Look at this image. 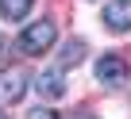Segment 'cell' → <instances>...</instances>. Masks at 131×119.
I'll list each match as a JSON object with an SVG mask.
<instances>
[{
    "mask_svg": "<svg viewBox=\"0 0 131 119\" xmlns=\"http://www.w3.org/2000/svg\"><path fill=\"white\" fill-rule=\"evenodd\" d=\"M54 38H58L54 23H50V19H39V23H31V27L19 35V42H16V46H19L27 58H39L42 50H50V46H54Z\"/></svg>",
    "mask_w": 131,
    "mask_h": 119,
    "instance_id": "obj_1",
    "label": "cell"
},
{
    "mask_svg": "<svg viewBox=\"0 0 131 119\" xmlns=\"http://www.w3.org/2000/svg\"><path fill=\"white\" fill-rule=\"evenodd\" d=\"M127 77H131V69H127V62L119 54H104L96 62V81L104 88H119V85H127Z\"/></svg>",
    "mask_w": 131,
    "mask_h": 119,
    "instance_id": "obj_2",
    "label": "cell"
},
{
    "mask_svg": "<svg viewBox=\"0 0 131 119\" xmlns=\"http://www.w3.org/2000/svg\"><path fill=\"white\" fill-rule=\"evenodd\" d=\"M23 92H27V77H23L19 69H8V73H0V108L16 104Z\"/></svg>",
    "mask_w": 131,
    "mask_h": 119,
    "instance_id": "obj_3",
    "label": "cell"
},
{
    "mask_svg": "<svg viewBox=\"0 0 131 119\" xmlns=\"http://www.w3.org/2000/svg\"><path fill=\"white\" fill-rule=\"evenodd\" d=\"M35 92H39L42 100L66 96V77H62V69H42V73L35 77Z\"/></svg>",
    "mask_w": 131,
    "mask_h": 119,
    "instance_id": "obj_4",
    "label": "cell"
},
{
    "mask_svg": "<svg viewBox=\"0 0 131 119\" xmlns=\"http://www.w3.org/2000/svg\"><path fill=\"white\" fill-rule=\"evenodd\" d=\"M104 27L131 31V0H112V4L104 8Z\"/></svg>",
    "mask_w": 131,
    "mask_h": 119,
    "instance_id": "obj_5",
    "label": "cell"
},
{
    "mask_svg": "<svg viewBox=\"0 0 131 119\" xmlns=\"http://www.w3.org/2000/svg\"><path fill=\"white\" fill-rule=\"evenodd\" d=\"M0 16L8 23H19L23 16H31V0H0Z\"/></svg>",
    "mask_w": 131,
    "mask_h": 119,
    "instance_id": "obj_6",
    "label": "cell"
},
{
    "mask_svg": "<svg viewBox=\"0 0 131 119\" xmlns=\"http://www.w3.org/2000/svg\"><path fill=\"white\" fill-rule=\"evenodd\" d=\"M58 62H62V65H77V62H85V42H81V38H70V42L62 46Z\"/></svg>",
    "mask_w": 131,
    "mask_h": 119,
    "instance_id": "obj_7",
    "label": "cell"
},
{
    "mask_svg": "<svg viewBox=\"0 0 131 119\" xmlns=\"http://www.w3.org/2000/svg\"><path fill=\"white\" fill-rule=\"evenodd\" d=\"M27 119H58V115H54L50 108H31V115H27Z\"/></svg>",
    "mask_w": 131,
    "mask_h": 119,
    "instance_id": "obj_8",
    "label": "cell"
},
{
    "mask_svg": "<svg viewBox=\"0 0 131 119\" xmlns=\"http://www.w3.org/2000/svg\"><path fill=\"white\" fill-rule=\"evenodd\" d=\"M4 58H8V38L0 35V62H4Z\"/></svg>",
    "mask_w": 131,
    "mask_h": 119,
    "instance_id": "obj_9",
    "label": "cell"
},
{
    "mask_svg": "<svg viewBox=\"0 0 131 119\" xmlns=\"http://www.w3.org/2000/svg\"><path fill=\"white\" fill-rule=\"evenodd\" d=\"M0 119H8V111H4V108H0Z\"/></svg>",
    "mask_w": 131,
    "mask_h": 119,
    "instance_id": "obj_10",
    "label": "cell"
}]
</instances>
